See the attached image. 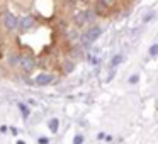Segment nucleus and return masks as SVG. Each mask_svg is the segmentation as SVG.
<instances>
[{
	"label": "nucleus",
	"instance_id": "6",
	"mask_svg": "<svg viewBox=\"0 0 158 144\" xmlns=\"http://www.w3.org/2000/svg\"><path fill=\"white\" fill-rule=\"evenodd\" d=\"M73 24L77 27H82V26L87 24V17H85V10H78L75 15H73Z\"/></svg>",
	"mask_w": 158,
	"mask_h": 144
},
{
	"label": "nucleus",
	"instance_id": "18",
	"mask_svg": "<svg viewBox=\"0 0 158 144\" xmlns=\"http://www.w3.org/2000/svg\"><path fill=\"white\" fill-rule=\"evenodd\" d=\"M38 142L39 144H49V139H48V137H39Z\"/></svg>",
	"mask_w": 158,
	"mask_h": 144
},
{
	"label": "nucleus",
	"instance_id": "3",
	"mask_svg": "<svg viewBox=\"0 0 158 144\" xmlns=\"http://www.w3.org/2000/svg\"><path fill=\"white\" fill-rule=\"evenodd\" d=\"M2 24H4V27L7 29V31H14V29H17V19H15L14 14L5 12L4 17H2Z\"/></svg>",
	"mask_w": 158,
	"mask_h": 144
},
{
	"label": "nucleus",
	"instance_id": "12",
	"mask_svg": "<svg viewBox=\"0 0 158 144\" xmlns=\"http://www.w3.org/2000/svg\"><path fill=\"white\" fill-rule=\"evenodd\" d=\"M19 110L22 112V115H24L26 119L29 117V109H27V105H26V103H19Z\"/></svg>",
	"mask_w": 158,
	"mask_h": 144
},
{
	"label": "nucleus",
	"instance_id": "8",
	"mask_svg": "<svg viewBox=\"0 0 158 144\" xmlns=\"http://www.w3.org/2000/svg\"><path fill=\"white\" fill-rule=\"evenodd\" d=\"M94 12H95V14H106L107 12V5H104L102 2H100V0H97V4H95V9H94Z\"/></svg>",
	"mask_w": 158,
	"mask_h": 144
},
{
	"label": "nucleus",
	"instance_id": "15",
	"mask_svg": "<svg viewBox=\"0 0 158 144\" xmlns=\"http://www.w3.org/2000/svg\"><path fill=\"white\" fill-rule=\"evenodd\" d=\"M82 142H83V136L82 134H77L75 139H73V144H82Z\"/></svg>",
	"mask_w": 158,
	"mask_h": 144
},
{
	"label": "nucleus",
	"instance_id": "16",
	"mask_svg": "<svg viewBox=\"0 0 158 144\" xmlns=\"http://www.w3.org/2000/svg\"><path fill=\"white\" fill-rule=\"evenodd\" d=\"M156 53H158V44H153L150 48V56H156Z\"/></svg>",
	"mask_w": 158,
	"mask_h": 144
},
{
	"label": "nucleus",
	"instance_id": "9",
	"mask_svg": "<svg viewBox=\"0 0 158 144\" xmlns=\"http://www.w3.org/2000/svg\"><path fill=\"white\" fill-rule=\"evenodd\" d=\"M121 63H123V54H116L112 59H110V65H109V66H110V70H114L116 66H119Z\"/></svg>",
	"mask_w": 158,
	"mask_h": 144
},
{
	"label": "nucleus",
	"instance_id": "21",
	"mask_svg": "<svg viewBox=\"0 0 158 144\" xmlns=\"http://www.w3.org/2000/svg\"><path fill=\"white\" fill-rule=\"evenodd\" d=\"M10 132H12V134H14V136H17V132H19V130H17V129H15V127H10Z\"/></svg>",
	"mask_w": 158,
	"mask_h": 144
},
{
	"label": "nucleus",
	"instance_id": "4",
	"mask_svg": "<svg viewBox=\"0 0 158 144\" xmlns=\"http://www.w3.org/2000/svg\"><path fill=\"white\" fill-rule=\"evenodd\" d=\"M34 22H36V19L32 17V15H26V17H22V19L17 21V27H19L21 32H26V31H29V29L34 26Z\"/></svg>",
	"mask_w": 158,
	"mask_h": 144
},
{
	"label": "nucleus",
	"instance_id": "13",
	"mask_svg": "<svg viewBox=\"0 0 158 144\" xmlns=\"http://www.w3.org/2000/svg\"><path fill=\"white\" fill-rule=\"evenodd\" d=\"M19 58H21L19 54H10V56H9V63H10L12 66L19 65Z\"/></svg>",
	"mask_w": 158,
	"mask_h": 144
},
{
	"label": "nucleus",
	"instance_id": "17",
	"mask_svg": "<svg viewBox=\"0 0 158 144\" xmlns=\"http://www.w3.org/2000/svg\"><path fill=\"white\" fill-rule=\"evenodd\" d=\"M153 17H155V14H153V12H150V14H146V15L143 17V21H144V22H150Z\"/></svg>",
	"mask_w": 158,
	"mask_h": 144
},
{
	"label": "nucleus",
	"instance_id": "5",
	"mask_svg": "<svg viewBox=\"0 0 158 144\" xmlns=\"http://www.w3.org/2000/svg\"><path fill=\"white\" fill-rule=\"evenodd\" d=\"M53 80H55V78H53V75H48V73H41V75L36 76V85L46 86V85H49Z\"/></svg>",
	"mask_w": 158,
	"mask_h": 144
},
{
	"label": "nucleus",
	"instance_id": "11",
	"mask_svg": "<svg viewBox=\"0 0 158 144\" xmlns=\"http://www.w3.org/2000/svg\"><path fill=\"white\" fill-rule=\"evenodd\" d=\"M85 17H87V22H92V21H95L97 14L94 12V9H87V10H85Z\"/></svg>",
	"mask_w": 158,
	"mask_h": 144
},
{
	"label": "nucleus",
	"instance_id": "10",
	"mask_svg": "<svg viewBox=\"0 0 158 144\" xmlns=\"http://www.w3.org/2000/svg\"><path fill=\"white\" fill-rule=\"evenodd\" d=\"M48 127H49V130H51V132H58L60 120L58 119H51V120H49V124H48Z\"/></svg>",
	"mask_w": 158,
	"mask_h": 144
},
{
	"label": "nucleus",
	"instance_id": "1",
	"mask_svg": "<svg viewBox=\"0 0 158 144\" xmlns=\"http://www.w3.org/2000/svg\"><path fill=\"white\" fill-rule=\"evenodd\" d=\"M100 34H102V29H100L99 26H94V27H90L89 31H87L85 34L80 38V42H82L83 48H90V46H92L94 42L99 39Z\"/></svg>",
	"mask_w": 158,
	"mask_h": 144
},
{
	"label": "nucleus",
	"instance_id": "2",
	"mask_svg": "<svg viewBox=\"0 0 158 144\" xmlns=\"http://www.w3.org/2000/svg\"><path fill=\"white\" fill-rule=\"evenodd\" d=\"M19 66H21L22 71H26V73L32 71V70H34V66H36L34 56H31V54H22L21 58H19Z\"/></svg>",
	"mask_w": 158,
	"mask_h": 144
},
{
	"label": "nucleus",
	"instance_id": "14",
	"mask_svg": "<svg viewBox=\"0 0 158 144\" xmlns=\"http://www.w3.org/2000/svg\"><path fill=\"white\" fill-rule=\"evenodd\" d=\"M89 61L92 63V65H99V63H100V59L97 58L95 54H92V53H90V54H89Z\"/></svg>",
	"mask_w": 158,
	"mask_h": 144
},
{
	"label": "nucleus",
	"instance_id": "19",
	"mask_svg": "<svg viewBox=\"0 0 158 144\" xmlns=\"http://www.w3.org/2000/svg\"><path fill=\"white\" fill-rule=\"evenodd\" d=\"M138 80H139V76H138V75H133V76L129 78V83H138Z\"/></svg>",
	"mask_w": 158,
	"mask_h": 144
},
{
	"label": "nucleus",
	"instance_id": "7",
	"mask_svg": "<svg viewBox=\"0 0 158 144\" xmlns=\"http://www.w3.org/2000/svg\"><path fill=\"white\" fill-rule=\"evenodd\" d=\"M75 66H77V63L73 61V59H66V61L63 63V71H65L66 75H70V73H73Z\"/></svg>",
	"mask_w": 158,
	"mask_h": 144
},
{
	"label": "nucleus",
	"instance_id": "22",
	"mask_svg": "<svg viewBox=\"0 0 158 144\" xmlns=\"http://www.w3.org/2000/svg\"><path fill=\"white\" fill-rule=\"evenodd\" d=\"M15 144H26V142H24V141H17Z\"/></svg>",
	"mask_w": 158,
	"mask_h": 144
},
{
	"label": "nucleus",
	"instance_id": "20",
	"mask_svg": "<svg viewBox=\"0 0 158 144\" xmlns=\"http://www.w3.org/2000/svg\"><path fill=\"white\" fill-rule=\"evenodd\" d=\"M100 2H102L104 5H107V7H109V5H112V4H114V0H100Z\"/></svg>",
	"mask_w": 158,
	"mask_h": 144
},
{
	"label": "nucleus",
	"instance_id": "23",
	"mask_svg": "<svg viewBox=\"0 0 158 144\" xmlns=\"http://www.w3.org/2000/svg\"><path fill=\"white\" fill-rule=\"evenodd\" d=\"M83 2H85V0H83Z\"/></svg>",
	"mask_w": 158,
	"mask_h": 144
}]
</instances>
